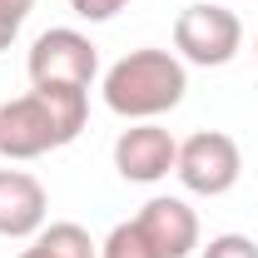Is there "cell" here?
<instances>
[{
	"instance_id": "obj_7",
	"label": "cell",
	"mask_w": 258,
	"mask_h": 258,
	"mask_svg": "<svg viewBox=\"0 0 258 258\" xmlns=\"http://www.w3.org/2000/svg\"><path fill=\"white\" fill-rule=\"evenodd\" d=\"M134 224H139V233L149 238V248L159 258H189L199 248V214H194L184 199H174V194L149 199L134 214Z\"/></svg>"
},
{
	"instance_id": "obj_3",
	"label": "cell",
	"mask_w": 258,
	"mask_h": 258,
	"mask_svg": "<svg viewBox=\"0 0 258 258\" xmlns=\"http://www.w3.org/2000/svg\"><path fill=\"white\" fill-rule=\"evenodd\" d=\"M243 45V25L228 5H214V0H199L189 10H179L174 20V50L184 64H204V70H219L238 55Z\"/></svg>"
},
{
	"instance_id": "obj_12",
	"label": "cell",
	"mask_w": 258,
	"mask_h": 258,
	"mask_svg": "<svg viewBox=\"0 0 258 258\" xmlns=\"http://www.w3.org/2000/svg\"><path fill=\"white\" fill-rule=\"evenodd\" d=\"M124 5H129V0H70V10H75L80 20H90V25H104V20H114Z\"/></svg>"
},
{
	"instance_id": "obj_8",
	"label": "cell",
	"mask_w": 258,
	"mask_h": 258,
	"mask_svg": "<svg viewBox=\"0 0 258 258\" xmlns=\"http://www.w3.org/2000/svg\"><path fill=\"white\" fill-rule=\"evenodd\" d=\"M50 219V194L25 169H0V238H35Z\"/></svg>"
},
{
	"instance_id": "obj_5",
	"label": "cell",
	"mask_w": 258,
	"mask_h": 258,
	"mask_svg": "<svg viewBox=\"0 0 258 258\" xmlns=\"http://www.w3.org/2000/svg\"><path fill=\"white\" fill-rule=\"evenodd\" d=\"M30 85H75V90H90L99 75V50L90 45V35L55 25L30 45Z\"/></svg>"
},
{
	"instance_id": "obj_9",
	"label": "cell",
	"mask_w": 258,
	"mask_h": 258,
	"mask_svg": "<svg viewBox=\"0 0 258 258\" xmlns=\"http://www.w3.org/2000/svg\"><path fill=\"white\" fill-rule=\"evenodd\" d=\"M20 258H99V243L80 224H45L30 248H20Z\"/></svg>"
},
{
	"instance_id": "obj_13",
	"label": "cell",
	"mask_w": 258,
	"mask_h": 258,
	"mask_svg": "<svg viewBox=\"0 0 258 258\" xmlns=\"http://www.w3.org/2000/svg\"><path fill=\"white\" fill-rule=\"evenodd\" d=\"M30 10H35V0H0V20H10V25H25Z\"/></svg>"
},
{
	"instance_id": "obj_14",
	"label": "cell",
	"mask_w": 258,
	"mask_h": 258,
	"mask_svg": "<svg viewBox=\"0 0 258 258\" xmlns=\"http://www.w3.org/2000/svg\"><path fill=\"white\" fill-rule=\"evenodd\" d=\"M20 35V25H10V20H0V50H10V40Z\"/></svg>"
},
{
	"instance_id": "obj_4",
	"label": "cell",
	"mask_w": 258,
	"mask_h": 258,
	"mask_svg": "<svg viewBox=\"0 0 258 258\" xmlns=\"http://www.w3.org/2000/svg\"><path fill=\"white\" fill-rule=\"evenodd\" d=\"M174 174L189 194H204V199H219L238 184L243 174V154L238 144L228 139L224 129H199L179 144V159H174Z\"/></svg>"
},
{
	"instance_id": "obj_1",
	"label": "cell",
	"mask_w": 258,
	"mask_h": 258,
	"mask_svg": "<svg viewBox=\"0 0 258 258\" xmlns=\"http://www.w3.org/2000/svg\"><path fill=\"white\" fill-rule=\"evenodd\" d=\"M90 119V90L75 85H30V95L0 104V154L5 159H40L80 139Z\"/></svg>"
},
{
	"instance_id": "obj_6",
	"label": "cell",
	"mask_w": 258,
	"mask_h": 258,
	"mask_svg": "<svg viewBox=\"0 0 258 258\" xmlns=\"http://www.w3.org/2000/svg\"><path fill=\"white\" fill-rule=\"evenodd\" d=\"M174 159H179V139L164 124L144 119V124H129L119 139H114V169L129 184H159L174 174Z\"/></svg>"
},
{
	"instance_id": "obj_11",
	"label": "cell",
	"mask_w": 258,
	"mask_h": 258,
	"mask_svg": "<svg viewBox=\"0 0 258 258\" xmlns=\"http://www.w3.org/2000/svg\"><path fill=\"white\" fill-rule=\"evenodd\" d=\"M199 258H258V243L248 238V233H219V238L204 243Z\"/></svg>"
},
{
	"instance_id": "obj_15",
	"label": "cell",
	"mask_w": 258,
	"mask_h": 258,
	"mask_svg": "<svg viewBox=\"0 0 258 258\" xmlns=\"http://www.w3.org/2000/svg\"><path fill=\"white\" fill-rule=\"evenodd\" d=\"M253 60H258V45H253Z\"/></svg>"
},
{
	"instance_id": "obj_2",
	"label": "cell",
	"mask_w": 258,
	"mask_h": 258,
	"mask_svg": "<svg viewBox=\"0 0 258 258\" xmlns=\"http://www.w3.org/2000/svg\"><path fill=\"white\" fill-rule=\"evenodd\" d=\"M99 90H104V104H109L119 119L144 124V119H159V114H169V109L184 104L189 70H184L179 55L144 45V50H129L124 60L109 64Z\"/></svg>"
},
{
	"instance_id": "obj_10",
	"label": "cell",
	"mask_w": 258,
	"mask_h": 258,
	"mask_svg": "<svg viewBox=\"0 0 258 258\" xmlns=\"http://www.w3.org/2000/svg\"><path fill=\"white\" fill-rule=\"evenodd\" d=\"M99 258H159L149 248V238L139 233V224L129 219V224H114L109 228V238L99 243Z\"/></svg>"
}]
</instances>
